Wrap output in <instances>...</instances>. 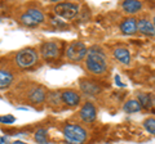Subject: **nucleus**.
<instances>
[{
	"label": "nucleus",
	"mask_w": 155,
	"mask_h": 144,
	"mask_svg": "<svg viewBox=\"0 0 155 144\" xmlns=\"http://www.w3.org/2000/svg\"><path fill=\"white\" fill-rule=\"evenodd\" d=\"M122 8L127 14H136L142 9V3L137 0H125L122 3Z\"/></svg>",
	"instance_id": "15"
},
{
	"label": "nucleus",
	"mask_w": 155,
	"mask_h": 144,
	"mask_svg": "<svg viewBox=\"0 0 155 144\" xmlns=\"http://www.w3.org/2000/svg\"><path fill=\"white\" fill-rule=\"evenodd\" d=\"M47 99H48V102H49L51 105H60L62 103L61 93H58V92H51L47 95Z\"/></svg>",
	"instance_id": "20"
},
{
	"label": "nucleus",
	"mask_w": 155,
	"mask_h": 144,
	"mask_svg": "<svg viewBox=\"0 0 155 144\" xmlns=\"http://www.w3.org/2000/svg\"><path fill=\"white\" fill-rule=\"evenodd\" d=\"M65 140L69 144H83L87 140L88 133L87 130L78 124H67L62 129Z\"/></svg>",
	"instance_id": "2"
},
{
	"label": "nucleus",
	"mask_w": 155,
	"mask_h": 144,
	"mask_svg": "<svg viewBox=\"0 0 155 144\" xmlns=\"http://www.w3.org/2000/svg\"><path fill=\"white\" fill-rule=\"evenodd\" d=\"M16 122V117H13L12 114H5V116H0V124L4 125H11Z\"/></svg>",
	"instance_id": "22"
},
{
	"label": "nucleus",
	"mask_w": 155,
	"mask_h": 144,
	"mask_svg": "<svg viewBox=\"0 0 155 144\" xmlns=\"http://www.w3.org/2000/svg\"><path fill=\"white\" fill-rule=\"evenodd\" d=\"M120 31L124 35H134L137 32V18L134 17H127L120 22Z\"/></svg>",
	"instance_id": "13"
},
{
	"label": "nucleus",
	"mask_w": 155,
	"mask_h": 144,
	"mask_svg": "<svg viewBox=\"0 0 155 144\" xmlns=\"http://www.w3.org/2000/svg\"><path fill=\"white\" fill-rule=\"evenodd\" d=\"M80 90L88 97H94L101 92V86L88 79H81L80 80Z\"/></svg>",
	"instance_id": "12"
},
{
	"label": "nucleus",
	"mask_w": 155,
	"mask_h": 144,
	"mask_svg": "<svg viewBox=\"0 0 155 144\" xmlns=\"http://www.w3.org/2000/svg\"><path fill=\"white\" fill-rule=\"evenodd\" d=\"M56 16L64 18V20H74L79 16L80 5L76 3H57L53 8Z\"/></svg>",
	"instance_id": "6"
},
{
	"label": "nucleus",
	"mask_w": 155,
	"mask_h": 144,
	"mask_svg": "<svg viewBox=\"0 0 155 144\" xmlns=\"http://www.w3.org/2000/svg\"><path fill=\"white\" fill-rule=\"evenodd\" d=\"M113 54H114V58L116 61H119L120 63H123V64H129L130 63V61H132V55H130V52L127 49V48H116V49H114L113 52Z\"/></svg>",
	"instance_id": "14"
},
{
	"label": "nucleus",
	"mask_w": 155,
	"mask_h": 144,
	"mask_svg": "<svg viewBox=\"0 0 155 144\" xmlns=\"http://www.w3.org/2000/svg\"><path fill=\"white\" fill-rule=\"evenodd\" d=\"M137 31L141 32L142 35L146 36H154L155 35V26L154 22L149 17H141L137 20Z\"/></svg>",
	"instance_id": "10"
},
{
	"label": "nucleus",
	"mask_w": 155,
	"mask_h": 144,
	"mask_svg": "<svg viewBox=\"0 0 155 144\" xmlns=\"http://www.w3.org/2000/svg\"><path fill=\"white\" fill-rule=\"evenodd\" d=\"M87 52H88V48L85 46L84 42L72 41L67 45L66 50H65V55H66V58L71 62H80L85 58Z\"/></svg>",
	"instance_id": "7"
},
{
	"label": "nucleus",
	"mask_w": 155,
	"mask_h": 144,
	"mask_svg": "<svg viewBox=\"0 0 155 144\" xmlns=\"http://www.w3.org/2000/svg\"><path fill=\"white\" fill-rule=\"evenodd\" d=\"M123 109L125 113H137L141 111L142 107H141V104L137 102V99H129L125 102Z\"/></svg>",
	"instance_id": "18"
},
{
	"label": "nucleus",
	"mask_w": 155,
	"mask_h": 144,
	"mask_svg": "<svg viewBox=\"0 0 155 144\" xmlns=\"http://www.w3.org/2000/svg\"><path fill=\"white\" fill-rule=\"evenodd\" d=\"M34 139H35V142L38 144H48V131H47V129H44V127L38 129Z\"/></svg>",
	"instance_id": "19"
},
{
	"label": "nucleus",
	"mask_w": 155,
	"mask_h": 144,
	"mask_svg": "<svg viewBox=\"0 0 155 144\" xmlns=\"http://www.w3.org/2000/svg\"><path fill=\"white\" fill-rule=\"evenodd\" d=\"M47 90L43 88L41 85H34L28 89L27 92V99L30 100L32 104H41L47 100Z\"/></svg>",
	"instance_id": "8"
},
{
	"label": "nucleus",
	"mask_w": 155,
	"mask_h": 144,
	"mask_svg": "<svg viewBox=\"0 0 155 144\" xmlns=\"http://www.w3.org/2000/svg\"><path fill=\"white\" fill-rule=\"evenodd\" d=\"M44 20H45L44 13L39 8H28L21 14V17H19V22H21L23 26L30 27V28L38 27L39 25H41V23L44 22Z\"/></svg>",
	"instance_id": "5"
},
{
	"label": "nucleus",
	"mask_w": 155,
	"mask_h": 144,
	"mask_svg": "<svg viewBox=\"0 0 155 144\" xmlns=\"http://www.w3.org/2000/svg\"><path fill=\"white\" fill-rule=\"evenodd\" d=\"M4 142H7V139H5V138H3V136H0V144H3Z\"/></svg>",
	"instance_id": "25"
},
{
	"label": "nucleus",
	"mask_w": 155,
	"mask_h": 144,
	"mask_svg": "<svg viewBox=\"0 0 155 144\" xmlns=\"http://www.w3.org/2000/svg\"><path fill=\"white\" fill-rule=\"evenodd\" d=\"M142 125H143L145 130H146L147 133H150L151 135H154V134H155V118L154 117H147L143 121Z\"/></svg>",
	"instance_id": "21"
},
{
	"label": "nucleus",
	"mask_w": 155,
	"mask_h": 144,
	"mask_svg": "<svg viewBox=\"0 0 155 144\" xmlns=\"http://www.w3.org/2000/svg\"><path fill=\"white\" fill-rule=\"evenodd\" d=\"M137 102L141 104L142 109H150L154 107V95L150 93H141L137 95Z\"/></svg>",
	"instance_id": "17"
},
{
	"label": "nucleus",
	"mask_w": 155,
	"mask_h": 144,
	"mask_svg": "<svg viewBox=\"0 0 155 144\" xmlns=\"http://www.w3.org/2000/svg\"><path fill=\"white\" fill-rule=\"evenodd\" d=\"M51 23H52L53 26H56V27H66V26H67L65 22H62L61 20H58V18H54V17L51 18Z\"/></svg>",
	"instance_id": "23"
},
{
	"label": "nucleus",
	"mask_w": 155,
	"mask_h": 144,
	"mask_svg": "<svg viewBox=\"0 0 155 144\" xmlns=\"http://www.w3.org/2000/svg\"><path fill=\"white\" fill-rule=\"evenodd\" d=\"M39 62V53L34 48H23L16 54V64L22 70L32 68Z\"/></svg>",
	"instance_id": "3"
},
{
	"label": "nucleus",
	"mask_w": 155,
	"mask_h": 144,
	"mask_svg": "<svg viewBox=\"0 0 155 144\" xmlns=\"http://www.w3.org/2000/svg\"><path fill=\"white\" fill-rule=\"evenodd\" d=\"M85 67L91 74L104 75L107 71V57L101 46L93 45L91 46L85 55Z\"/></svg>",
	"instance_id": "1"
},
{
	"label": "nucleus",
	"mask_w": 155,
	"mask_h": 144,
	"mask_svg": "<svg viewBox=\"0 0 155 144\" xmlns=\"http://www.w3.org/2000/svg\"><path fill=\"white\" fill-rule=\"evenodd\" d=\"M61 100L69 107H76L80 103V94L72 89H67L61 93Z\"/></svg>",
	"instance_id": "11"
},
{
	"label": "nucleus",
	"mask_w": 155,
	"mask_h": 144,
	"mask_svg": "<svg viewBox=\"0 0 155 144\" xmlns=\"http://www.w3.org/2000/svg\"><path fill=\"white\" fill-rule=\"evenodd\" d=\"M79 116L81 118V121H84L85 124L93 122L97 118V109L94 107V104L91 103V102H85L83 107L80 108Z\"/></svg>",
	"instance_id": "9"
},
{
	"label": "nucleus",
	"mask_w": 155,
	"mask_h": 144,
	"mask_svg": "<svg viewBox=\"0 0 155 144\" xmlns=\"http://www.w3.org/2000/svg\"><path fill=\"white\" fill-rule=\"evenodd\" d=\"M12 144H27V143H23V142H21V140H16V142H13Z\"/></svg>",
	"instance_id": "24"
},
{
	"label": "nucleus",
	"mask_w": 155,
	"mask_h": 144,
	"mask_svg": "<svg viewBox=\"0 0 155 144\" xmlns=\"http://www.w3.org/2000/svg\"><path fill=\"white\" fill-rule=\"evenodd\" d=\"M62 52V42L57 41V40H48L44 41L40 45V49H39V54L41 55V58L47 61V62H52L58 59Z\"/></svg>",
	"instance_id": "4"
},
{
	"label": "nucleus",
	"mask_w": 155,
	"mask_h": 144,
	"mask_svg": "<svg viewBox=\"0 0 155 144\" xmlns=\"http://www.w3.org/2000/svg\"><path fill=\"white\" fill-rule=\"evenodd\" d=\"M13 80H14V76L11 71H8L5 68H0V90L8 89L13 84Z\"/></svg>",
	"instance_id": "16"
}]
</instances>
